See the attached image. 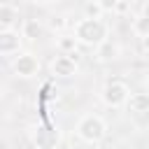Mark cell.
Returning <instances> with one entry per match:
<instances>
[{
	"label": "cell",
	"mask_w": 149,
	"mask_h": 149,
	"mask_svg": "<svg viewBox=\"0 0 149 149\" xmlns=\"http://www.w3.org/2000/svg\"><path fill=\"white\" fill-rule=\"evenodd\" d=\"M72 37L77 40V44H84V47H98L100 42L107 40V26L102 19H79L74 21V28H72Z\"/></svg>",
	"instance_id": "6da1fadb"
},
{
	"label": "cell",
	"mask_w": 149,
	"mask_h": 149,
	"mask_svg": "<svg viewBox=\"0 0 149 149\" xmlns=\"http://www.w3.org/2000/svg\"><path fill=\"white\" fill-rule=\"evenodd\" d=\"M105 133H107V126L98 114H84L77 123V135L86 144H98L105 137Z\"/></svg>",
	"instance_id": "7a4b0ae2"
},
{
	"label": "cell",
	"mask_w": 149,
	"mask_h": 149,
	"mask_svg": "<svg viewBox=\"0 0 149 149\" xmlns=\"http://www.w3.org/2000/svg\"><path fill=\"white\" fill-rule=\"evenodd\" d=\"M12 70L16 77L21 79H30V77H37L40 74V58L33 54V51H19L12 61Z\"/></svg>",
	"instance_id": "3957f363"
},
{
	"label": "cell",
	"mask_w": 149,
	"mask_h": 149,
	"mask_svg": "<svg viewBox=\"0 0 149 149\" xmlns=\"http://www.w3.org/2000/svg\"><path fill=\"white\" fill-rule=\"evenodd\" d=\"M100 98H102V102L107 107H121V105L128 102L130 88L123 81H107L105 88H102V93H100Z\"/></svg>",
	"instance_id": "277c9868"
},
{
	"label": "cell",
	"mask_w": 149,
	"mask_h": 149,
	"mask_svg": "<svg viewBox=\"0 0 149 149\" xmlns=\"http://www.w3.org/2000/svg\"><path fill=\"white\" fill-rule=\"evenodd\" d=\"M21 44H23V37L19 35V30H14V28H0V54L2 56L19 54Z\"/></svg>",
	"instance_id": "5b68a950"
},
{
	"label": "cell",
	"mask_w": 149,
	"mask_h": 149,
	"mask_svg": "<svg viewBox=\"0 0 149 149\" xmlns=\"http://www.w3.org/2000/svg\"><path fill=\"white\" fill-rule=\"evenodd\" d=\"M77 70H79L77 56L61 54V56H56L51 61V74H56V77H72V74H77Z\"/></svg>",
	"instance_id": "8992f818"
},
{
	"label": "cell",
	"mask_w": 149,
	"mask_h": 149,
	"mask_svg": "<svg viewBox=\"0 0 149 149\" xmlns=\"http://www.w3.org/2000/svg\"><path fill=\"white\" fill-rule=\"evenodd\" d=\"M30 140L37 149H54L56 142H58V130L54 133L51 128H33Z\"/></svg>",
	"instance_id": "52a82bcc"
},
{
	"label": "cell",
	"mask_w": 149,
	"mask_h": 149,
	"mask_svg": "<svg viewBox=\"0 0 149 149\" xmlns=\"http://www.w3.org/2000/svg\"><path fill=\"white\" fill-rule=\"evenodd\" d=\"M119 54H121V49L114 40H105L95 47V61H100V63H109V61L119 58Z\"/></svg>",
	"instance_id": "ba28073f"
},
{
	"label": "cell",
	"mask_w": 149,
	"mask_h": 149,
	"mask_svg": "<svg viewBox=\"0 0 149 149\" xmlns=\"http://www.w3.org/2000/svg\"><path fill=\"white\" fill-rule=\"evenodd\" d=\"M42 33H44V26L37 21V19H26L23 23H21V37H26V40H40L42 37Z\"/></svg>",
	"instance_id": "9c48e42d"
},
{
	"label": "cell",
	"mask_w": 149,
	"mask_h": 149,
	"mask_svg": "<svg viewBox=\"0 0 149 149\" xmlns=\"http://www.w3.org/2000/svg\"><path fill=\"white\" fill-rule=\"evenodd\" d=\"M19 19V9L16 5L9 2H0V28H12Z\"/></svg>",
	"instance_id": "30bf717a"
},
{
	"label": "cell",
	"mask_w": 149,
	"mask_h": 149,
	"mask_svg": "<svg viewBox=\"0 0 149 149\" xmlns=\"http://www.w3.org/2000/svg\"><path fill=\"white\" fill-rule=\"evenodd\" d=\"M128 107L130 112H137V114H144L149 109V95L147 93H133L128 98Z\"/></svg>",
	"instance_id": "8fae6325"
},
{
	"label": "cell",
	"mask_w": 149,
	"mask_h": 149,
	"mask_svg": "<svg viewBox=\"0 0 149 149\" xmlns=\"http://www.w3.org/2000/svg\"><path fill=\"white\" fill-rule=\"evenodd\" d=\"M56 44H58L61 54H65V56H77V49H79V44H77V40H74L72 35H61Z\"/></svg>",
	"instance_id": "7c38bea8"
},
{
	"label": "cell",
	"mask_w": 149,
	"mask_h": 149,
	"mask_svg": "<svg viewBox=\"0 0 149 149\" xmlns=\"http://www.w3.org/2000/svg\"><path fill=\"white\" fill-rule=\"evenodd\" d=\"M133 33L140 40H147V35H149V14H140V16L133 19Z\"/></svg>",
	"instance_id": "4fadbf2b"
},
{
	"label": "cell",
	"mask_w": 149,
	"mask_h": 149,
	"mask_svg": "<svg viewBox=\"0 0 149 149\" xmlns=\"http://www.w3.org/2000/svg\"><path fill=\"white\" fill-rule=\"evenodd\" d=\"M84 14H86V19H102V12H100L98 0L95 2H86L84 5Z\"/></svg>",
	"instance_id": "5bb4252c"
},
{
	"label": "cell",
	"mask_w": 149,
	"mask_h": 149,
	"mask_svg": "<svg viewBox=\"0 0 149 149\" xmlns=\"http://www.w3.org/2000/svg\"><path fill=\"white\" fill-rule=\"evenodd\" d=\"M65 26H68V19L61 16V14H56V16L49 19V28H51V30H58V33H61V30H65Z\"/></svg>",
	"instance_id": "9a60e30c"
},
{
	"label": "cell",
	"mask_w": 149,
	"mask_h": 149,
	"mask_svg": "<svg viewBox=\"0 0 149 149\" xmlns=\"http://www.w3.org/2000/svg\"><path fill=\"white\" fill-rule=\"evenodd\" d=\"M133 9V2L128 0H114V14H126Z\"/></svg>",
	"instance_id": "2e32d148"
}]
</instances>
